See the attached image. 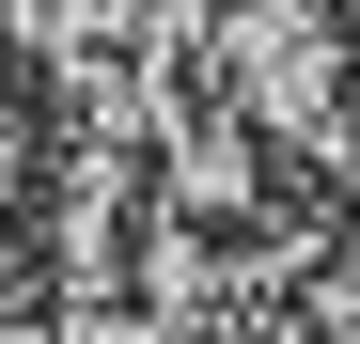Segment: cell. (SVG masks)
Segmentation results:
<instances>
[{
	"label": "cell",
	"instance_id": "cell-1",
	"mask_svg": "<svg viewBox=\"0 0 360 344\" xmlns=\"http://www.w3.org/2000/svg\"><path fill=\"white\" fill-rule=\"evenodd\" d=\"M219 94L266 126V157H297L314 188H360V47L329 0H219Z\"/></svg>",
	"mask_w": 360,
	"mask_h": 344
},
{
	"label": "cell",
	"instance_id": "cell-3",
	"mask_svg": "<svg viewBox=\"0 0 360 344\" xmlns=\"http://www.w3.org/2000/svg\"><path fill=\"white\" fill-rule=\"evenodd\" d=\"M141 282H157L141 313H157L172 344H204V329H235V298H251V282L219 266V219H172V204L141 219Z\"/></svg>",
	"mask_w": 360,
	"mask_h": 344
},
{
	"label": "cell",
	"instance_id": "cell-2",
	"mask_svg": "<svg viewBox=\"0 0 360 344\" xmlns=\"http://www.w3.org/2000/svg\"><path fill=\"white\" fill-rule=\"evenodd\" d=\"M157 157H172V219H266V188H282V157L235 94H188L157 126Z\"/></svg>",
	"mask_w": 360,
	"mask_h": 344
}]
</instances>
